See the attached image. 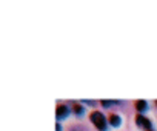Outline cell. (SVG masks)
<instances>
[{
	"label": "cell",
	"instance_id": "8992f818",
	"mask_svg": "<svg viewBox=\"0 0 157 131\" xmlns=\"http://www.w3.org/2000/svg\"><path fill=\"white\" fill-rule=\"evenodd\" d=\"M108 122H109L113 126H119V125L122 123V117H120L119 114H116V113H111L109 117H108Z\"/></svg>",
	"mask_w": 157,
	"mask_h": 131
},
{
	"label": "cell",
	"instance_id": "9c48e42d",
	"mask_svg": "<svg viewBox=\"0 0 157 131\" xmlns=\"http://www.w3.org/2000/svg\"><path fill=\"white\" fill-rule=\"evenodd\" d=\"M83 102H85V103H88V105H96V102H94V100H88V99H86V100H83Z\"/></svg>",
	"mask_w": 157,
	"mask_h": 131
},
{
	"label": "cell",
	"instance_id": "52a82bcc",
	"mask_svg": "<svg viewBox=\"0 0 157 131\" xmlns=\"http://www.w3.org/2000/svg\"><path fill=\"white\" fill-rule=\"evenodd\" d=\"M114 103V100H102V106H111Z\"/></svg>",
	"mask_w": 157,
	"mask_h": 131
},
{
	"label": "cell",
	"instance_id": "5b68a950",
	"mask_svg": "<svg viewBox=\"0 0 157 131\" xmlns=\"http://www.w3.org/2000/svg\"><path fill=\"white\" fill-rule=\"evenodd\" d=\"M72 111L77 116H83L85 114V106L80 102H72Z\"/></svg>",
	"mask_w": 157,
	"mask_h": 131
},
{
	"label": "cell",
	"instance_id": "6da1fadb",
	"mask_svg": "<svg viewBox=\"0 0 157 131\" xmlns=\"http://www.w3.org/2000/svg\"><path fill=\"white\" fill-rule=\"evenodd\" d=\"M90 119H91V122L96 125L97 129H100V131H106V129H108V125H106L108 122H106V117L103 116L102 111H93L91 116H90Z\"/></svg>",
	"mask_w": 157,
	"mask_h": 131
},
{
	"label": "cell",
	"instance_id": "8fae6325",
	"mask_svg": "<svg viewBox=\"0 0 157 131\" xmlns=\"http://www.w3.org/2000/svg\"><path fill=\"white\" fill-rule=\"evenodd\" d=\"M155 105H157V100H155Z\"/></svg>",
	"mask_w": 157,
	"mask_h": 131
},
{
	"label": "cell",
	"instance_id": "ba28073f",
	"mask_svg": "<svg viewBox=\"0 0 157 131\" xmlns=\"http://www.w3.org/2000/svg\"><path fill=\"white\" fill-rule=\"evenodd\" d=\"M56 131H62V123H56Z\"/></svg>",
	"mask_w": 157,
	"mask_h": 131
},
{
	"label": "cell",
	"instance_id": "30bf717a",
	"mask_svg": "<svg viewBox=\"0 0 157 131\" xmlns=\"http://www.w3.org/2000/svg\"><path fill=\"white\" fill-rule=\"evenodd\" d=\"M148 131H154V129H148Z\"/></svg>",
	"mask_w": 157,
	"mask_h": 131
},
{
	"label": "cell",
	"instance_id": "7a4b0ae2",
	"mask_svg": "<svg viewBox=\"0 0 157 131\" xmlns=\"http://www.w3.org/2000/svg\"><path fill=\"white\" fill-rule=\"evenodd\" d=\"M136 123H137V126H142V128H145L146 131H148V129H152V122H151V119H148L146 116H143V114H140V113L136 114Z\"/></svg>",
	"mask_w": 157,
	"mask_h": 131
},
{
	"label": "cell",
	"instance_id": "3957f363",
	"mask_svg": "<svg viewBox=\"0 0 157 131\" xmlns=\"http://www.w3.org/2000/svg\"><path fill=\"white\" fill-rule=\"evenodd\" d=\"M69 106L66 105V103H59L57 105V108H56V116H57V119L60 120V119H65V117H68L69 116Z\"/></svg>",
	"mask_w": 157,
	"mask_h": 131
},
{
	"label": "cell",
	"instance_id": "277c9868",
	"mask_svg": "<svg viewBox=\"0 0 157 131\" xmlns=\"http://www.w3.org/2000/svg\"><path fill=\"white\" fill-rule=\"evenodd\" d=\"M136 110L140 113V114H143L146 110H148V106H149V103L146 102V100H143V99H139V100H136Z\"/></svg>",
	"mask_w": 157,
	"mask_h": 131
}]
</instances>
